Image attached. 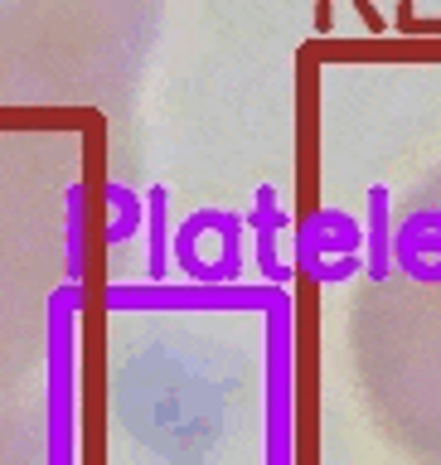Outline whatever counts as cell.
I'll list each match as a JSON object with an SVG mask.
<instances>
[{
	"label": "cell",
	"mask_w": 441,
	"mask_h": 465,
	"mask_svg": "<svg viewBox=\"0 0 441 465\" xmlns=\"http://www.w3.org/2000/svg\"><path fill=\"white\" fill-rule=\"evenodd\" d=\"M151 276L165 282V189H151Z\"/></svg>",
	"instance_id": "6"
},
{
	"label": "cell",
	"mask_w": 441,
	"mask_h": 465,
	"mask_svg": "<svg viewBox=\"0 0 441 465\" xmlns=\"http://www.w3.org/2000/svg\"><path fill=\"white\" fill-rule=\"evenodd\" d=\"M393 252L417 282H441V209H422L398 228Z\"/></svg>",
	"instance_id": "1"
},
{
	"label": "cell",
	"mask_w": 441,
	"mask_h": 465,
	"mask_svg": "<svg viewBox=\"0 0 441 465\" xmlns=\"http://www.w3.org/2000/svg\"><path fill=\"white\" fill-rule=\"evenodd\" d=\"M398 29H407V35H441V15H436V20H422V15L403 0V5H398Z\"/></svg>",
	"instance_id": "8"
},
{
	"label": "cell",
	"mask_w": 441,
	"mask_h": 465,
	"mask_svg": "<svg viewBox=\"0 0 441 465\" xmlns=\"http://www.w3.org/2000/svg\"><path fill=\"white\" fill-rule=\"evenodd\" d=\"M359 20H364V25H369V29H374V35H378V29H384V15H378V10L369 5V0H359Z\"/></svg>",
	"instance_id": "9"
},
{
	"label": "cell",
	"mask_w": 441,
	"mask_h": 465,
	"mask_svg": "<svg viewBox=\"0 0 441 465\" xmlns=\"http://www.w3.org/2000/svg\"><path fill=\"white\" fill-rule=\"evenodd\" d=\"M107 199L116 203V223L107 228V242H126L131 232L141 228V199L131 194L126 184H107Z\"/></svg>",
	"instance_id": "5"
},
{
	"label": "cell",
	"mask_w": 441,
	"mask_h": 465,
	"mask_svg": "<svg viewBox=\"0 0 441 465\" xmlns=\"http://www.w3.org/2000/svg\"><path fill=\"white\" fill-rule=\"evenodd\" d=\"M369 276L384 282L388 276V189H369Z\"/></svg>",
	"instance_id": "4"
},
{
	"label": "cell",
	"mask_w": 441,
	"mask_h": 465,
	"mask_svg": "<svg viewBox=\"0 0 441 465\" xmlns=\"http://www.w3.org/2000/svg\"><path fill=\"white\" fill-rule=\"evenodd\" d=\"M359 218H349L340 209H320L306 218V232H301V242H306V262H326V252H345V257H355V247H359Z\"/></svg>",
	"instance_id": "2"
},
{
	"label": "cell",
	"mask_w": 441,
	"mask_h": 465,
	"mask_svg": "<svg viewBox=\"0 0 441 465\" xmlns=\"http://www.w3.org/2000/svg\"><path fill=\"white\" fill-rule=\"evenodd\" d=\"M316 267V276L320 282H345V276H355V272H364L359 267V257H335V262H311Z\"/></svg>",
	"instance_id": "7"
},
{
	"label": "cell",
	"mask_w": 441,
	"mask_h": 465,
	"mask_svg": "<svg viewBox=\"0 0 441 465\" xmlns=\"http://www.w3.org/2000/svg\"><path fill=\"white\" fill-rule=\"evenodd\" d=\"M291 223V213L276 209V189L272 184H262L257 189V213H253V228H257V257H262V272L272 276V282H286V267L276 262V228H286Z\"/></svg>",
	"instance_id": "3"
}]
</instances>
